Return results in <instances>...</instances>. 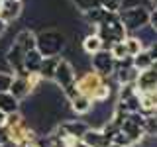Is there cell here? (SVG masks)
<instances>
[{
	"instance_id": "d6986e66",
	"label": "cell",
	"mask_w": 157,
	"mask_h": 147,
	"mask_svg": "<svg viewBox=\"0 0 157 147\" xmlns=\"http://www.w3.org/2000/svg\"><path fill=\"white\" fill-rule=\"evenodd\" d=\"M134 59V67L137 69V71H145V69H149V67H153V59L149 57V53H147V49L144 47L140 53H137L136 57H132Z\"/></svg>"
},
{
	"instance_id": "1f68e13d",
	"label": "cell",
	"mask_w": 157,
	"mask_h": 147,
	"mask_svg": "<svg viewBox=\"0 0 157 147\" xmlns=\"http://www.w3.org/2000/svg\"><path fill=\"white\" fill-rule=\"evenodd\" d=\"M149 4H151V6L155 8V6H157V0H149Z\"/></svg>"
},
{
	"instance_id": "5b68a950",
	"label": "cell",
	"mask_w": 157,
	"mask_h": 147,
	"mask_svg": "<svg viewBox=\"0 0 157 147\" xmlns=\"http://www.w3.org/2000/svg\"><path fill=\"white\" fill-rule=\"evenodd\" d=\"M75 78H77V73H75L73 63L69 61V59L61 57V59H59V63H57V67H55V73H53V78H51V81L63 90V88L71 86L73 82H75Z\"/></svg>"
},
{
	"instance_id": "e0dca14e",
	"label": "cell",
	"mask_w": 157,
	"mask_h": 147,
	"mask_svg": "<svg viewBox=\"0 0 157 147\" xmlns=\"http://www.w3.org/2000/svg\"><path fill=\"white\" fill-rule=\"evenodd\" d=\"M102 49V39L96 36V33H86L85 37H82V51L86 53V55H92V53L100 51Z\"/></svg>"
},
{
	"instance_id": "ac0fdd59",
	"label": "cell",
	"mask_w": 157,
	"mask_h": 147,
	"mask_svg": "<svg viewBox=\"0 0 157 147\" xmlns=\"http://www.w3.org/2000/svg\"><path fill=\"white\" fill-rule=\"evenodd\" d=\"M124 43H126V51H128V55H130V57H136L137 53L144 49V43H141L140 37L134 36V33H128L126 39H124Z\"/></svg>"
},
{
	"instance_id": "f1b7e54d",
	"label": "cell",
	"mask_w": 157,
	"mask_h": 147,
	"mask_svg": "<svg viewBox=\"0 0 157 147\" xmlns=\"http://www.w3.org/2000/svg\"><path fill=\"white\" fill-rule=\"evenodd\" d=\"M6 29H8V24H6V22H4V20H2V18H0V36H2V33H4V32H6Z\"/></svg>"
},
{
	"instance_id": "ffe728a7",
	"label": "cell",
	"mask_w": 157,
	"mask_h": 147,
	"mask_svg": "<svg viewBox=\"0 0 157 147\" xmlns=\"http://www.w3.org/2000/svg\"><path fill=\"white\" fill-rule=\"evenodd\" d=\"M73 6H75L78 12H86V10H92L96 6H100V0H71Z\"/></svg>"
},
{
	"instance_id": "5bb4252c",
	"label": "cell",
	"mask_w": 157,
	"mask_h": 147,
	"mask_svg": "<svg viewBox=\"0 0 157 147\" xmlns=\"http://www.w3.org/2000/svg\"><path fill=\"white\" fill-rule=\"evenodd\" d=\"M69 104H71V110L75 112V114H88V112L92 110V106H94V102L85 94H78V96L73 98V100H69Z\"/></svg>"
},
{
	"instance_id": "3957f363",
	"label": "cell",
	"mask_w": 157,
	"mask_h": 147,
	"mask_svg": "<svg viewBox=\"0 0 157 147\" xmlns=\"http://www.w3.org/2000/svg\"><path fill=\"white\" fill-rule=\"evenodd\" d=\"M114 57H112L110 51H106V49H100V51L92 53L90 55V69L94 73H98L102 78H108L114 75Z\"/></svg>"
},
{
	"instance_id": "44dd1931",
	"label": "cell",
	"mask_w": 157,
	"mask_h": 147,
	"mask_svg": "<svg viewBox=\"0 0 157 147\" xmlns=\"http://www.w3.org/2000/svg\"><path fill=\"white\" fill-rule=\"evenodd\" d=\"M110 53H112V57H114V61H120V59L128 57L126 43H124V41H116V43H112V47H110Z\"/></svg>"
},
{
	"instance_id": "52a82bcc",
	"label": "cell",
	"mask_w": 157,
	"mask_h": 147,
	"mask_svg": "<svg viewBox=\"0 0 157 147\" xmlns=\"http://www.w3.org/2000/svg\"><path fill=\"white\" fill-rule=\"evenodd\" d=\"M136 88L137 92H147L157 88V69L149 67L145 71H140V75L136 78Z\"/></svg>"
},
{
	"instance_id": "4fadbf2b",
	"label": "cell",
	"mask_w": 157,
	"mask_h": 147,
	"mask_svg": "<svg viewBox=\"0 0 157 147\" xmlns=\"http://www.w3.org/2000/svg\"><path fill=\"white\" fill-rule=\"evenodd\" d=\"M59 59H61V55H51V57H43L41 61V67H39V75H41L43 81H51L53 78V73H55V67L59 63Z\"/></svg>"
},
{
	"instance_id": "277c9868",
	"label": "cell",
	"mask_w": 157,
	"mask_h": 147,
	"mask_svg": "<svg viewBox=\"0 0 157 147\" xmlns=\"http://www.w3.org/2000/svg\"><path fill=\"white\" fill-rule=\"evenodd\" d=\"M104 82V78H102L98 73H94L90 69V71H86V73H81L77 78H75V86H77V90L81 92V94H85L88 96L92 100V96H94V92L98 90V86Z\"/></svg>"
},
{
	"instance_id": "2e32d148",
	"label": "cell",
	"mask_w": 157,
	"mask_h": 147,
	"mask_svg": "<svg viewBox=\"0 0 157 147\" xmlns=\"http://www.w3.org/2000/svg\"><path fill=\"white\" fill-rule=\"evenodd\" d=\"M0 110L4 114H12V112H18L20 110V100L12 92H0Z\"/></svg>"
},
{
	"instance_id": "6da1fadb",
	"label": "cell",
	"mask_w": 157,
	"mask_h": 147,
	"mask_svg": "<svg viewBox=\"0 0 157 147\" xmlns=\"http://www.w3.org/2000/svg\"><path fill=\"white\" fill-rule=\"evenodd\" d=\"M67 37L59 29H41L36 33V49L41 53L43 57L51 55H61L65 49Z\"/></svg>"
},
{
	"instance_id": "9a60e30c",
	"label": "cell",
	"mask_w": 157,
	"mask_h": 147,
	"mask_svg": "<svg viewBox=\"0 0 157 147\" xmlns=\"http://www.w3.org/2000/svg\"><path fill=\"white\" fill-rule=\"evenodd\" d=\"M41 61H43V55L37 51V49H29L24 57V69L28 73H37L39 67H41Z\"/></svg>"
},
{
	"instance_id": "7402d4cb",
	"label": "cell",
	"mask_w": 157,
	"mask_h": 147,
	"mask_svg": "<svg viewBox=\"0 0 157 147\" xmlns=\"http://www.w3.org/2000/svg\"><path fill=\"white\" fill-rule=\"evenodd\" d=\"M110 143H114V145H120V147H128V145H132V139L128 137L122 130H118L114 135H112V139H110Z\"/></svg>"
},
{
	"instance_id": "484cf974",
	"label": "cell",
	"mask_w": 157,
	"mask_h": 147,
	"mask_svg": "<svg viewBox=\"0 0 157 147\" xmlns=\"http://www.w3.org/2000/svg\"><path fill=\"white\" fill-rule=\"evenodd\" d=\"M149 26L153 28V32L157 33V6L149 10Z\"/></svg>"
},
{
	"instance_id": "8992f818",
	"label": "cell",
	"mask_w": 157,
	"mask_h": 147,
	"mask_svg": "<svg viewBox=\"0 0 157 147\" xmlns=\"http://www.w3.org/2000/svg\"><path fill=\"white\" fill-rule=\"evenodd\" d=\"M29 73L28 71H20V73H14V78H12V85H10V90L18 100H24L26 96L32 94V86H29Z\"/></svg>"
},
{
	"instance_id": "9c48e42d",
	"label": "cell",
	"mask_w": 157,
	"mask_h": 147,
	"mask_svg": "<svg viewBox=\"0 0 157 147\" xmlns=\"http://www.w3.org/2000/svg\"><path fill=\"white\" fill-rule=\"evenodd\" d=\"M81 141L88 147H108L110 145V139L102 134V130H98V127H90L88 126V130L82 134Z\"/></svg>"
},
{
	"instance_id": "603a6c76",
	"label": "cell",
	"mask_w": 157,
	"mask_h": 147,
	"mask_svg": "<svg viewBox=\"0 0 157 147\" xmlns=\"http://www.w3.org/2000/svg\"><path fill=\"white\" fill-rule=\"evenodd\" d=\"M12 78H14V73H10V71H0V92L10 90Z\"/></svg>"
},
{
	"instance_id": "d6a6232c",
	"label": "cell",
	"mask_w": 157,
	"mask_h": 147,
	"mask_svg": "<svg viewBox=\"0 0 157 147\" xmlns=\"http://www.w3.org/2000/svg\"><path fill=\"white\" fill-rule=\"evenodd\" d=\"M0 147H4V143H2V141H0Z\"/></svg>"
},
{
	"instance_id": "7c38bea8",
	"label": "cell",
	"mask_w": 157,
	"mask_h": 147,
	"mask_svg": "<svg viewBox=\"0 0 157 147\" xmlns=\"http://www.w3.org/2000/svg\"><path fill=\"white\" fill-rule=\"evenodd\" d=\"M59 127L63 130V134H65V137H77V139H81L82 134L88 130V124H85V122H77V120H67L63 122V124H59Z\"/></svg>"
},
{
	"instance_id": "ba28073f",
	"label": "cell",
	"mask_w": 157,
	"mask_h": 147,
	"mask_svg": "<svg viewBox=\"0 0 157 147\" xmlns=\"http://www.w3.org/2000/svg\"><path fill=\"white\" fill-rule=\"evenodd\" d=\"M22 10H24L22 0H4L2 6H0V18L6 24H10L22 16Z\"/></svg>"
},
{
	"instance_id": "4316f807",
	"label": "cell",
	"mask_w": 157,
	"mask_h": 147,
	"mask_svg": "<svg viewBox=\"0 0 157 147\" xmlns=\"http://www.w3.org/2000/svg\"><path fill=\"white\" fill-rule=\"evenodd\" d=\"M145 49H147L149 57L153 59V63H155V61H157V41H151V43H149V45H147Z\"/></svg>"
},
{
	"instance_id": "30bf717a",
	"label": "cell",
	"mask_w": 157,
	"mask_h": 147,
	"mask_svg": "<svg viewBox=\"0 0 157 147\" xmlns=\"http://www.w3.org/2000/svg\"><path fill=\"white\" fill-rule=\"evenodd\" d=\"M120 130L124 131V134L132 139V143H144L145 141V130L141 126H137V124H134V122H130L126 118L124 122H122V126H120Z\"/></svg>"
},
{
	"instance_id": "f546056e",
	"label": "cell",
	"mask_w": 157,
	"mask_h": 147,
	"mask_svg": "<svg viewBox=\"0 0 157 147\" xmlns=\"http://www.w3.org/2000/svg\"><path fill=\"white\" fill-rule=\"evenodd\" d=\"M71 147H88V145H85V143H82L81 139H75V141L71 143Z\"/></svg>"
},
{
	"instance_id": "cb8c5ba5",
	"label": "cell",
	"mask_w": 157,
	"mask_h": 147,
	"mask_svg": "<svg viewBox=\"0 0 157 147\" xmlns=\"http://www.w3.org/2000/svg\"><path fill=\"white\" fill-rule=\"evenodd\" d=\"M122 102H126L128 112H140V92L132 94L130 98H126V100H122Z\"/></svg>"
},
{
	"instance_id": "d4e9b609",
	"label": "cell",
	"mask_w": 157,
	"mask_h": 147,
	"mask_svg": "<svg viewBox=\"0 0 157 147\" xmlns=\"http://www.w3.org/2000/svg\"><path fill=\"white\" fill-rule=\"evenodd\" d=\"M100 6L108 10V12H118L124 6V0H100Z\"/></svg>"
},
{
	"instance_id": "83f0119b",
	"label": "cell",
	"mask_w": 157,
	"mask_h": 147,
	"mask_svg": "<svg viewBox=\"0 0 157 147\" xmlns=\"http://www.w3.org/2000/svg\"><path fill=\"white\" fill-rule=\"evenodd\" d=\"M47 147H67V145H65V141H61V139H49Z\"/></svg>"
},
{
	"instance_id": "4dcf8cb0",
	"label": "cell",
	"mask_w": 157,
	"mask_h": 147,
	"mask_svg": "<svg viewBox=\"0 0 157 147\" xmlns=\"http://www.w3.org/2000/svg\"><path fill=\"white\" fill-rule=\"evenodd\" d=\"M4 122H6V114H4V112L0 110V127L4 126Z\"/></svg>"
},
{
	"instance_id": "7a4b0ae2",
	"label": "cell",
	"mask_w": 157,
	"mask_h": 147,
	"mask_svg": "<svg viewBox=\"0 0 157 147\" xmlns=\"http://www.w3.org/2000/svg\"><path fill=\"white\" fill-rule=\"evenodd\" d=\"M118 16H120V22L124 24L128 33H136L149 24V10L144 4H132V6L120 8Z\"/></svg>"
},
{
	"instance_id": "8fae6325",
	"label": "cell",
	"mask_w": 157,
	"mask_h": 147,
	"mask_svg": "<svg viewBox=\"0 0 157 147\" xmlns=\"http://www.w3.org/2000/svg\"><path fill=\"white\" fill-rule=\"evenodd\" d=\"M14 45H18L24 53H28L29 49H36V33L32 29H22L16 33V37L12 39Z\"/></svg>"
}]
</instances>
